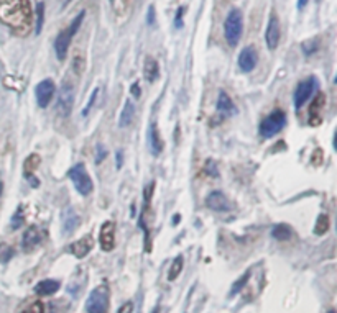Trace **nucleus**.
<instances>
[{"mask_svg": "<svg viewBox=\"0 0 337 313\" xmlns=\"http://www.w3.org/2000/svg\"><path fill=\"white\" fill-rule=\"evenodd\" d=\"M0 22L17 35H28L33 25V10L30 0H0Z\"/></svg>", "mask_w": 337, "mask_h": 313, "instance_id": "f257e3e1", "label": "nucleus"}, {"mask_svg": "<svg viewBox=\"0 0 337 313\" xmlns=\"http://www.w3.org/2000/svg\"><path fill=\"white\" fill-rule=\"evenodd\" d=\"M243 33V15L239 9H232L224 22V36L229 46H237Z\"/></svg>", "mask_w": 337, "mask_h": 313, "instance_id": "f03ea898", "label": "nucleus"}, {"mask_svg": "<svg viewBox=\"0 0 337 313\" xmlns=\"http://www.w3.org/2000/svg\"><path fill=\"white\" fill-rule=\"evenodd\" d=\"M83 20H84V12H79V15L74 18L70 27L61 31V33L58 35V38H56V41H54V51H56V56H58L59 61L66 59L68 49H70L71 41L74 38V35L78 33V30L81 27V23H83Z\"/></svg>", "mask_w": 337, "mask_h": 313, "instance_id": "7ed1b4c3", "label": "nucleus"}, {"mask_svg": "<svg viewBox=\"0 0 337 313\" xmlns=\"http://www.w3.org/2000/svg\"><path fill=\"white\" fill-rule=\"evenodd\" d=\"M68 176H70L71 182L74 184V187H76V190L81 193V195L87 197L89 193L94 190V185H92V179L91 176L87 174L86 167L83 162H79V164L73 166L70 169V172H68Z\"/></svg>", "mask_w": 337, "mask_h": 313, "instance_id": "20e7f679", "label": "nucleus"}, {"mask_svg": "<svg viewBox=\"0 0 337 313\" xmlns=\"http://www.w3.org/2000/svg\"><path fill=\"white\" fill-rule=\"evenodd\" d=\"M87 313H107L109 311V287L99 285L91 292L86 302Z\"/></svg>", "mask_w": 337, "mask_h": 313, "instance_id": "39448f33", "label": "nucleus"}, {"mask_svg": "<svg viewBox=\"0 0 337 313\" xmlns=\"http://www.w3.org/2000/svg\"><path fill=\"white\" fill-rule=\"evenodd\" d=\"M286 125V115L282 110H275L270 115L265 117L260 123V135L263 138H272L278 135Z\"/></svg>", "mask_w": 337, "mask_h": 313, "instance_id": "423d86ee", "label": "nucleus"}, {"mask_svg": "<svg viewBox=\"0 0 337 313\" xmlns=\"http://www.w3.org/2000/svg\"><path fill=\"white\" fill-rule=\"evenodd\" d=\"M74 85L70 82V80H64L61 84V90L58 93V105H56V110H58L59 117H70L73 112V105H74Z\"/></svg>", "mask_w": 337, "mask_h": 313, "instance_id": "0eeeda50", "label": "nucleus"}, {"mask_svg": "<svg viewBox=\"0 0 337 313\" xmlns=\"http://www.w3.org/2000/svg\"><path fill=\"white\" fill-rule=\"evenodd\" d=\"M317 89V80L314 77H309L306 80H301L298 85H296V90H295V95H293V100H295V107L296 109H301L303 105L308 102L313 95V92Z\"/></svg>", "mask_w": 337, "mask_h": 313, "instance_id": "6e6552de", "label": "nucleus"}, {"mask_svg": "<svg viewBox=\"0 0 337 313\" xmlns=\"http://www.w3.org/2000/svg\"><path fill=\"white\" fill-rule=\"evenodd\" d=\"M54 90H56V87H54V82L51 79L41 80V82L36 85V89H35L36 103H38L41 109H46L48 103L51 102V98L54 95Z\"/></svg>", "mask_w": 337, "mask_h": 313, "instance_id": "1a4fd4ad", "label": "nucleus"}, {"mask_svg": "<svg viewBox=\"0 0 337 313\" xmlns=\"http://www.w3.org/2000/svg\"><path fill=\"white\" fill-rule=\"evenodd\" d=\"M280 38H282V28H280V22L277 15H270V20H268L266 33H265V41L266 46L270 51H275L280 45Z\"/></svg>", "mask_w": 337, "mask_h": 313, "instance_id": "9d476101", "label": "nucleus"}, {"mask_svg": "<svg viewBox=\"0 0 337 313\" xmlns=\"http://www.w3.org/2000/svg\"><path fill=\"white\" fill-rule=\"evenodd\" d=\"M99 243H101L102 251L109 253L115 248V223L114 222H104L99 231Z\"/></svg>", "mask_w": 337, "mask_h": 313, "instance_id": "9b49d317", "label": "nucleus"}, {"mask_svg": "<svg viewBox=\"0 0 337 313\" xmlns=\"http://www.w3.org/2000/svg\"><path fill=\"white\" fill-rule=\"evenodd\" d=\"M206 206L211 208L212 212H230L232 210V203L230 200L224 195V192L214 190L206 197Z\"/></svg>", "mask_w": 337, "mask_h": 313, "instance_id": "f8f14e48", "label": "nucleus"}, {"mask_svg": "<svg viewBox=\"0 0 337 313\" xmlns=\"http://www.w3.org/2000/svg\"><path fill=\"white\" fill-rule=\"evenodd\" d=\"M43 236H45V231H41L38 227H35V225H33V227L27 228V231H25L23 236H22V248H23V251L25 253L33 251V249L41 243Z\"/></svg>", "mask_w": 337, "mask_h": 313, "instance_id": "ddd939ff", "label": "nucleus"}, {"mask_svg": "<svg viewBox=\"0 0 337 313\" xmlns=\"http://www.w3.org/2000/svg\"><path fill=\"white\" fill-rule=\"evenodd\" d=\"M257 62H258V54L253 46H247L242 49L239 54V67L243 72H252L257 67Z\"/></svg>", "mask_w": 337, "mask_h": 313, "instance_id": "4468645a", "label": "nucleus"}, {"mask_svg": "<svg viewBox=\"0 0 337 313\" xmlns=\"http://www.w3.org/2000/svg\"><path fill=\"white\" fill-rule=\"evenodd\" d=\"M324 103H326V95H324L322 92H319L313 98V102H311V107H309V125H311V127H317V125L322 123Z\"/></svg>", "mask_w": 337, "mask_h": 313, "instance_id": "2eb2a0df", "label": "nucleus"}, {"mask_svg": "<svg viewBox=\"0 0 337 313\" xmlns=\"http://www.w3.org/2000/svg\"><path fill=\"white\" fill-rule=\"evenodd\" d=\"M78 225H79V217L73 208H66L61 214V228H63V233L66 236H70L78 228Z\"/></svg>", "mask_w": 337, "mask_h": 313, "instance_id": "dca6fc26", "label": "nucleus"}, {"mask_svg": "<svg viewBox=\"0 0 337 313\" xmlns=\"http://www.w3.org/2000/svg\"><path fill=\"white\" fill-rule=\"evenodd\" d=\"M92 246H94V241H92V236H84V238H81L79 241H76V243H73V245L70 246L71 248V253L76 256V258H84V256H87L89 254V251L92 249Z\"/></svg>", "mask_w": 337, "mask_h": 313, "instance_id": "f3484780", "label": "nucleus"}, {"mask_svg": "<svg viewBox=\"0 0 337 313\" xmlns=\"http://www.w3.org/2000/svg\"><path fill=\"white\" fill-rule=\"evenodd\" d=\"M217 110H219L221 114L226 115V117H230V115L237 114L235 103L232 102V98H230L226 93V90H219V98H217Z\"/></svg>", "mask_w": 337, "mask_h": 313, "instance_id": "a211bd4d", "label": "nucleus"}, {"mask_svg": "<svg viewBox=\"0 0 337 313\" xmlns=\"http://www.w3.org/2000/svg\"><path fill=\"white\" fill-rule=\"evenodd\" d=\"M59 287H61V284L58 282V280L45 279V280H41V282H38L35 285V292L41 297H48V295H53V293L58 292Z\"/></svg>", "mask_w": 337, "mask_h": 313, "instance_id": "6ab92c4d", "label": "nucleus"}, {"mask_svg": "<svg viewBox=\"0 0 337 313\" xmlns=\"http://www.w3.org/2000/svg\"><path fill=\"white\" fill-rule=\"evenodd\" d=\"M143 76L148 80V82H155L160 76V67L158 62L152 56H147L145 58V64H143Z\"/></svg>", "mask_w": 337, "mask_h": 313, "instance_id": "aec40b11", "label": "nucleus"}, {"mask_svg": "<svg viewBox=\"0 0 337 313\" xmlns=\"http://www.w3.org/2000/svg\"><path fill=\"white\" fill-rule=\"evenodd\" d=\"M163 148H165V145L160 136L158 127L153 123L152 128H150V149H152L153 156H158V154H161V151H163Z\"/></svg>", "mask_w": 337, "mask_h": 313, "instance_id": "412c9836", "label": "nucleus"}, {"mask_svg": "<svg viewBox=\"0 0 337 313\" xmlns=\"http://www.w3.org/2000/svg\"><path fill=\"white\" fill-rule=\"evenodd\" d=\"M135 117V105L132 100H127L125 105H123V110L120 114V120H118V125H120V128H127L130 123H132Z\"/></svg>", "mask_w": 337, "mask_h": 313, "instance_id": "4be33fe9", "label": "nucleus"}, {"mask_svg": "<svg viewBox=\"0 0 337 313\" xmlns=\"http://www.w3.org/2000/svg\"><path fill=\"white\" fill-rule=\"evenodd\" d=\"M272 236L278 241H288L293 236V230L288 227V225H283V223L277 225V227L272 230Z\"/></svg>", "mask_w": 337, "mask_h": 313, "instance_id": "5701e85b", "label": "nucleus"}, {"mask_svg": "<svg viewBox=\"0 0 337 313\" xmlns=\"http://www.w3.org/2000/svg\"><path fill=\"white\" fill-rule=\"evenodd\" d=\"M40 166V156L38 154H30L27 161H25L23 169H25V177H30V174L36 171V167Z\"/></svg>", "mask_w": 337, "mask_h": 313, "instance_id": "b1692460", "label": "nucleus"}, {"mask_svg": "<svg viewBox=\"0 0 337 313\" xmlns=\"http://www.w3.org/2000/svg\"><path fill=\"white\" fill-rule=\"evenodd\" d=\"M329 225H330L329 217L326 214H321L319 217H317V222H316V227H314V233L317 236H322L324 233H327Z\"/></svg>", "mask_w": 337, "mask_h": 313, "instance_id": "393cba45", "label": "nucleus"}, {"mask_svg": "<svg viewBox=\"0 0 337 313\" xmlns=\"http://www.w3.org/2000/svg\"><path fill=\"white\" fill-rule=\"evenodd\" d=\"M181 271H183V258H181V256H178V258L173 261V264L170 267V272H168V279H170V280H176L178 275L181 274Z\"/></svg>", "mask_w": 337, "mask_h": 313, "instance_id": "a878e982", "label": "nucleus"}, {"mask_svg": "<svg viewBox=\"0 0 337 313\" xmlns=\"http://www.w3.org/2000/svg\"><path fill=\"white\" fill-rule=\"evenodd\" d=\"M43 22H45V5L40 2L38 5H36V22H35V31H36V35L41 33Z\"/></svg>", "mask_w": 337, "mask_h": 313, "instance_id": "bb28decb", "label": "nucleus"}, {"mask_svg": "<svg viewBox=\"0 0 337 313\" xmlns=\"http://www.w3.org/2000/svg\"><path fill=\"white\" fill-rule=\"evenodd\" d=\"M14 248L10 245H5V243H0V262H9L12 258H14Z\"/></svg>", "mask_w": 337, "mask_h": 313, "instance_id": "cd10ccee", "label": "nucleus"}, {"mask_svg": "<svg viewBox=\"0 0 337 313\" xmlns=\"http://www.w3.org/2000/svg\"><path fill=\"white\" fill-rule=\"evenodd\" d=\"M317 48H319V41H317V40H309V41H304L303 43V53L306 56L316 53Z\"/></svg>", "mask_w": 337, "mask_h": 313, "instance_id": "c85d7f7f", "label": "nucleus"}, {"mask_svg": "<svg viewBox=\"0 0 337 313\" xmlns=\"http://www.w3.org/2000/svg\"><path fill=\"white\" fill-rule=\"evenodd\" d=\"M248 279H250V272H247L245 275H242V277L234 284V289L230 290V295H235L237 292H240V290L243 289V285L247 284V280H248Z\"/></svg>", "mask_w": 337, "mask_h": 313, "instance_id": "c756f323", "label": "nucleus"}, {"mask_svg": "<svg viewBox=\"0 0 337 313\" xmlns=\"http://www.w3.org/2000/svg\"><path fill=\"white\" fill-rule=\"evenodd\" d=\"M97 95H99V89H94V92H92V95H91V98H89V103L86 105V109L83 110V117H87L89 115V112L92 110V107H94V103H96V100H97Z\"/></svg>", "mask_w": 337, "mask_h": 313, "instance_id": "7c9ffc66", "label": "nucleus"}, {"mask_svg": "<svg viewBox=\"0 0 337 313\" xmlns=\"http://www.w3.org/2000/svg\"><path fill=\"white\" fill-rule=\"evenodd\" d=\"M22 223H23V214H22V206H20V208L17 210V214L14 215V218H12V228L18 230L22 227Z\"/></svg>", "mask_w": 337, "mask_h": 313, "instance_id": "2f4dec72", "label": "nucleus"}, {"mask_svg": "<svg viewBox=\"0 0 337 313\" xmlns=\"http://www.w3.org/2000/svg\"><path fill=\"white\" fill-rule=\"evenodd\" d=\"M22 313H45V306L41 302H33L28 308H25Z\"/></svg>", "mask_w": 337, "mask_h": 313, "instance_id": "473e14b6", "label": "nucleus"}, {"mask_svg": "<svg viewBox=\"0 0 337 313\" xmlns=\"http://www.w3.org/2000/svg\"><path fill=\"white\" fill-rule=\"evenodd\" d=\"M206 172L211 174L212 177L219 176V171H216V162L214 161H208V164H206Z\"/></svg>", "mask_w": 337, "mask_h": 313, "instance_id": "72a5a7b5", "label": "nucleus"}, {"mask_svg": "<svg viewBox=\"0 0 337 313\" xmlns=\"http://www.w3.org/2000/svg\"><path fill=\"white\" fill-rule=\"evenodd\" d=\"M183 15H184V7H181L176 14V18H174V27L176 28H181L183 27Z\"/></svg>", "mask_w": 337, "mask_h": 313, "instance_id": "f704fd0d", "label": "nucleus"}, {"mask_svg": "<svg viewBox=\"0 0 337 313\" xmlns=\"http://www.w3.org/2000/svg\"><path fill=\"white\" fill-rule=\"evenodd\" d=\"M132 311H133V303L132 302H125L120 306V308H118L117 313H132Z\"/></svg>", "mask_w": 337, "mask_h": 313, "instance_id": "c9c22d12", "label": "nucleus"}, {"mask_svg": "<svg viewBox=\"0 0 337 313\" xmlns=\"http://www.w3.org/2000/svg\"><path fill=\"white\" fill-rule=\"evenodd\" d=\"M147 22H148V25H153L155 23V7H153V5H150V9H148Z\"/></svg>", "mask_w": 337, "mask_h": 313, "instance_id": "e433bc0d", "label": "nucleus"}, {"mask_svg": "<svg viewBox=\"0 0 337 313\" xmlns=\"http://www.w3.org/2000/svg\"><path fill=\"white\" fill-rule=\"evenodd\" d=\"M132 93H133V97H135V98H139V97H140V90H139V84H137V82H135V84L132 85Z\"/></svg>", "mask_w": 337, "mask_h": 313, "instance_id": "4c0bfd02", "label": "nucleus"}, {"mask_svg": "<svg viewBox=\"0 0 337 313\" xmlns=\"http://www.w3.org/2000/svg\"><path fill=\"white\" fill-rule=\"evenodd\" d=\"M308 2H309V0H298V10H303Z\"/></svg>", "mask_w": 337, "mask_h": 313, "instance_id": "58836bf2", "label": "nucleus"}, {"mask_svg": "<svg viewBox=\"0 0 337 313\" xmlns=\"http://www.w3.org/2000/svg\"><path fill=\"white\" fill-rule=\"evenodd\" d=\"M122 159H123V158H122V151H118V153H117V167H118V169L122 167Z\"/></svg>", "mask_w": 337, "mask_h": 313, "instance_id": "ea45409f", "label": "nucleus"}, {"mask_svg": "<svg viewBox=\"0 0 337 313\" xmlns=\"http://www.w3.org/2000/svg\"><path fill=\"white\" fill-rule=\"evenodd\" d=\"M2 192H4V184L2 180H0V198H2Z\"/></svg>", "mask_w": 337, "mask_h": 313, "instance_id": "a19ab883", "label": "nucleus"}, {"mask_svg": "<svg viewBox=\"0 0 337 313\" xmlns=\"http://www.w3.org/2000/svg\"><path fill=\"white\" fill-rule=\"evenodd\" d=\"M152 313H160V306H155V310Z\"/></svg>", "mask_w": 337, "mask_h": 313, "instance_id": "79ce46f5", "label": "nucleus"}, {"mask_svg": "<svg viewBox=\"0 0 337 313\" xmlns=\"http://www.w3.org/2000/svg\"><path fill=\"white\" fill-rule=\"evenodd\" d=\"M327 313H335V310H332V308H330V310H329Z\"/></svg>", "mask_w": 337, "mask_h": 313, "instance_id": "37998d69", "label": "nucleus"}]
</instances>
